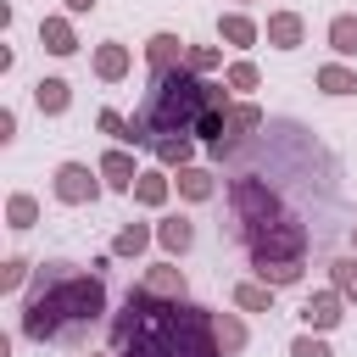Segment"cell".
<instances>
[{
	"instance_id": "e0dca14e",
	"label": "cell",
	"mask_w": 357,
	"mask_h": 357,
	"mask_svg": "<svg viewBox=\"0 0 357 357\" xmlns=\"http://www.w3.org/2000/svg\"><path fill=\"white\" fill-rule=\"evenodd\" d=\"M167 201H173V173H167V167H145V173L134 178V206L162 212Z\"/></svg>"
},
{
	"instance_id": "ffe728a7",
	"label": "cell",
	"mask_w": 357,
	"mask_h": 357,
	"mask_svg": "<svg viewBox=\"0 0 357 357\" xmlns=\"http://www.w3.org/2000/svg\"><path fill=\"white\" fill-rule=\"evenodd\" d=\"M195 145H201V139H190V134H167V139H156V145H151V156H156V167L178 173V167H190V162H195Z\"/></svg>"
},
{
	"instance_id": "6da1fadb",
	"label": "cell",
	"mask_w": 357,
	"mask_h": 357,
	"mask_svg": "<svg viewBox=\"0 0 357 357\" xmlns=\"http://www.w3.org/2000/svg\"><path fill=\"white\" fill-rule=\"evenodd\" d=\"M112 351L117 357H223L212 335V307L201 301H162L145 284H134L112 318Z\"/></svg>"
},
{
	"instance_id": "9c48e42d",
	"label": "cell",
	"mask_w": 357,
	"mask_h": 357,
	"mask_svg": "<svg viewBox=\"0 0 357 357\" xmlns=\"http://www.w3.org/2000/svg\"><path fill=\"white\" fill-rule=\"evenodd\" d=\"M89 73H95L100 84H123V78L134 73V56H128V45H123V39H100V45L89 50Z\"/></svg>"
},
{
	"instance_id": "cb8c5ba5",
	"label": "cell",
	"mask_w": 357,
	"mask_h": 357,
	"mask_svg": "<svg viewBox=\"0 0 357 357\" xmlns=\"http://www.w3.org/2000/svg\"><path fill=\"white\" fill-rule=\"evenodd\" d=\"M268 117H262V106L257 100H234L229 106V134H223V145H234V139H245V134H257Z\"/></svg>"
},
{
	"instance_id": "4316f807",
	"label": "cell",
	"mask_w": 357,
	"mask_h": 357,
	"mask_svg": "<svg viewBox=\"0 0 357 357\" xmlns=\"http://www.w3.org/2000/svg\"><path fill=\"white\" fill-rule=\"evenodd\" d=\"M223 84H229V89H234V95L245 100L251 89H262V67H257L251 56H234V61L223 67Z\"/></svg>"
},
{
	"instance_id": "30bf717a",
	"label": "cell",
	"mask_w": 357,
	"mask_h": 357,
	"mask_svg": "<svg viewBox=\"0 0 357 357\" xmlns=\"http://www.w3.org/2000/svg\"><path fill=\"white\" fill-rule=\"evenodd\" d=\"M156 245H162L167 262L190 257V251H195V223H190L184 212H162V218H156Z\"/></svg>"
},
{
	"instance_id": "2e32d148",
	"label": "cell",
	"mask_w": 357,
	"mask_h": 357,
	"mask_svg": "<svg viewBox=\"0 0 357 357\" xmlns=\"http://www.w3.org/2000/svg\"><path fill=\"white\" fill-rule=\"evenodd\" d=\"M173 190H178V201L201 206V201H212V195H218V173H212V167H201V162H190V167H178V173H173Z\"/></svg>"
},
{
	"instance_id": "7402d4cb",
	"label": "cell",
	"mask_w": 357,
	"mask_h": 357,
	"mask_svg": "<svg viewBox=\"0 0 357 357\" xmlns=\"http://www.w3.org/2000/svg\"><path fill=\"white\" fill-rule=\"evenodd\" d=\"M273 296H279L273 284H262V279H240L229 301H234V312H273Z\"/></svg>"
},
{
	"instance_id": "1f68e13d",
	"label": "cell",
	"mask_w": 357,
	"mask_h": 357,
	"mask_svg": "<svg viewBox=\"0 0 357 357\" xmlns=\"http://www.w3.org/2000/svg\"><path fill=\"white\" fill-rule=\"evenodd\" d=\"M95 128H100L112 145H123V139H128V117H123V112H112V106H100V112H95Z\"/></svg>"
},
{
	"instance_id": "74e56055",
	"label": "cell",
	"mask_w": 357,
	"mask_h": 357,
	"mask_svg": "<svg viewBox=\"0 0 357 357\" xmlns=\"http://www.w3.org/2000/svg\"><path fill=\"white\" fill-rule=\"evenodd\" d=\"M245 6H257V0H240V11H245Z\"/></svg>"
},
{
	"instance_id": "ba28073f",
	"label": "cell",
	"mask_w": 357,
	"mask_h": 357,
	"mask_svg": "<svg viewBox=\"0 0 357 357\" xmlns=\"http://www.w3.org/2000/svg\"><path fill=\"white\" fill-rule=\"evenodd\" d=\"M340 318H346V296H340V290H312V296L301 301V324H307L312 335L340 329Z\"/></svg>"
},
{
	"instance_id": "52a82bcc",
	"label": "cell",
	"mask_w": 357,
	"mask_h": 357,
	"mask_svg": "<svg viewBox=\"0 0 357 357\" xmlns=\"http://www.w3.org/2000/svg\"><path fill=\"white\" fill-rule=\"evenodd\" d=\"M184 56H190V39H184V33H173V28H156V33L145 39V67H151V78H156V73L184 67Z\"/></svg>"
},
{
	"instance_id": "5bb4252c",
	"label": "cell",
	"mask_w": 357,
	"mask_h": 357,
	"mask_svg": "<svg viewBox=\"0 0 357 357\" xmlns=\"http://www.w3.org/2000/svg\"><path fill=\"white\" fill-rule=\"evenodd\" d=\"M139 284H145L151 296H162V301H190V279H184V268H178V262H167V257H162V262H151Z\"/></svg>"
},
{
	"instance_id": "7a4b0ae2",
	"label": "cell",
	"mask_w": 357,
	"mask_h": 357,
	"mask_svg": "<svg viewBox=\"0 0 357 357\" xmlns=\"http://www.w3.org/2000/svg\"><path fill=\"white\" fill-rule=\"evenodd\" d=\"M100 318H106V273H78L73 262H39L22 318H17V335L33 346H50Z\"/></svg>"
},
{
	"instance_id": "f546056e",
	"label": "cell",
	"mask_w": 357,
	"mask_h": 357,
	"mask_svg": "<svg viewBox=\"0 0 357 357\" xmlns=\"http://www.w3.org/2000/svg\"><path fill=\"white\" fill-rule=\"evenodd\" d=\"M329 290H340V296H346V307L357 301V257H351V251L329 262Z\"/></svg>"
},
{
	"instance_id": "e575fe53",
	"label": "cell",
	"mask_w": 357,
	"mask_h": 357,
	"mask_svg": "<svg viewBox=\"0 0 357 357\" xmlns=\"http://www.w3.org/2000/svg\"><path fill=\"white\" fill-rule=\"evenodd\" d=\"M95 6H100V0H61V11H67V17H89Z\"/></svg>"
},
{
	"instance_id": "d4e9b609",
	"label": "cell",
	"mask_w": 357,
	"mask_h": 357,
	"mask_svg": "<svg viewBox=\"0 0 357 357\" xmlns=\"http://www.w3.org/2000/svg\"><path fill=\"white\" fill-rule=\"evenodd\" d=\"M33 223H39V201H33L28 190H11V195H6V229H11V234H28Z\"/></svg>"
},
{
	"instance_id": "3957f363",
	"label": "cell",
	"mask_w": 357,
	"mask_h": 357,
	"mask_svg": "<svg viewBox=\"0 0 357 357\" xmlns=\"http://www.w3.org/2000/svg\"><path fill=\"white\" fill-rule=\"evenodd\" d=\"M240 95L223 84V78H195L190 67H173V73H156L151 78V89H145V100H139V123L151 128V145L156 139H167V134H190L195 139V128H201V117L212 112V106H234Z\"/></svg>"
},
{
	"instance_id": "7c38bea8",
	"label": "cell",
	"mask_w": 357,
	"mask_h": 357,
	"mask_svg": "<svg viewBox=\"0 0 357 357\" xmlns=\"http://www.w3.org/2000/svg\"><path fill=\"white\" fill-rule=\"evenodd\" d=\"M262 39H268L273 50H301V45H307V17H301V11H268Z\"/></svg>"
},
{
	"instance_id": "8d00e7d4",
	"label": "cell",
	"mask_w": 357,
	"mask_h": 357,
	"mask_svg": "<svg viewBox=\"0 0 357 357\" xmlns=\"http://www.w3.org/2000/svg\"><path fill=\"white\" fill-rule=\"evenodd\" d=\"M89 357H117V351H89Z\"/></svg>"
},
{
	"instance_id": "836d02e7",
	"label": "cell",
	"mask_w": 357,
	"mask_h": 357,
	"mask_svg": "<svg viewBox=\"0 0 357 357\" xmlns=\"http://www.w3.org/2000/svg\"><path fill=\"white\" fill-rule=\"evenodd\" d=\"M11 139H17V112L0 106V145H11Z\"/></svg>"
},
{
	"instance_id": "d6986e66",
	"label": "cell",
	"mask_w": 357,
	"mask_h": 357,
	"mask_svg": "<svg viewBox=\"0 0 357 357\" xmlns=\"http://www.w3.org/2000/svg\"><path fill=\"white\" fill-rule=\"evenodd\" d=\"M33 106H39V117H67V106H73V84L67 78H39L33 84Z\"/></svg>"
},
{
	"instance_id": "4fadbf2b",
	"label": "cell",
	"mask_w": 357,
	"mask_h": 357,
	"mask_svg": "<svg viewBox=\"0 0 357 357\" xmlns=\"http://www.w3.org/2000/svg\"><path fill=\"white\" fill-rule=\"evenodd\" d=\"M39 45H45V56H78V28H73V17H67V11H45V17H39Z\"/></svg>"
},
{
	"instance_id": "d590c367",
	"label": "cell",
	"mask_w": 357,
	"mask_h": 357,
	"mask_svg": "<svg viewBox=\"0 0 357 357\" xmlns=\"http://www.w3.org/2000/svg\"><path fill=\"white\" fill-rule=\"evenodd\" d=\"M351 257H357V223H351Z\"/></svg>"
},
{
	"instance_id": "277c9868",
	"label": "cell",
	"mask_w": 357,
	"mask_h": 357,
	"mask_svg": "<svg viewBox=\"0 0 357 357\" xmlns=\"http://www.w3.org/2000/svg\"><path fill=\"white\" fill-rule=\"evenodd\" d=\"M229 206H234L240 240H251V234H262L273 218H284V206H279V190H273L268 178H234V184H229Z\"/></svg>"
},
{
	"instance_id": "8992f818",
	"label": "cell",
	"mask_w": 357,
	"mask_h": 357,
	"mask_svg": "<svg viewBox=\"0 0 357 357\" xmlns=\"http://www.w3.org/2000/svg\"><path fill=\"white\" fill-rule=\"evenodd\" d=\"M100 190H106V178L89 162H56V173H50V195L61 206H95Z\"/></svg>"
},
{
	"instance_id": "603a6c76",
	"label": "cell",
	"mask_w": 357,
	"mask_h": 357,
	"mask_svg": "<svg viewBox=\"0 0 357 357\" xmlns=\"http://www.w3.org/2000/svg\"><path fill=\"white\" fill-rule=\"evenodd\" d=\"M329 50H335V61H346V56H357V11H335L329 17Z\"/></svg>"
},
{
	"instance_id": "f1b7e54d",
	"label": "cell",
	"mask_w": 357,
	"mask_h": 357,
	"mask_svg": "<svg viewBox=\"0 0 357 357\" xmlns=\"http://www.w3.org/2000/svg\"><path fill=\"white\" fill-rule=\"evenodd\" d=\"M184 67H190L195 78H212V73H223L229 61H223V45H190V56H184Z\"/></svg>"
},
{
	"instance_id": "ac0fdd59",
	"label": "cell",
	"mask_w": 357,
	"mask_h": 357,
	"mask_svg": "<svg viewBox=\"0 0 357 357\" xmlns=\"http://www.w3.org/2000/svg\"><path fill=\"white\" fill-rule=\"evenodd\" d=\"M151 245H156V223H139V218H134V223H123V229L112 234V257H123V262L145 257Z\"/></svg>"
},
{
	"instance_id": "4dcf8cb0",
	"label": "cell",
	"mask_w": 357,
	"mask_h": 357,
	"mask_svg": "<svg viewBox=\"0 0 357 357\" xmlns=\"http://www.w3.org/2000/svg\"><path fill=\"white\" fill-rule=\"evenodd\" d=\"M28 273H33V262H28V257H6V262H0V290H6V296H11V290H22V284H28Z\"/></svg>"
},
{
	"instance_id": "44dd1931",
	"label": "cell",
	"mask_w": 357,
	"mask_h": 357,
	"mask_svg": "<svg viewBox=\"0 0 357 357\" xmlns=\"http://www.w3.org/2000/svg\"><path fill=\"white\" fill-rule=\"evenodd\" d=\"M212 335H218L223 357H240V351L251 346V329H245V318H240V312H212Z\"/></svg>"
},
{
	"instance_id": "484cf974",
	"label": "cell",
	"mask_w": 357,
	"mask_h": 357,
	"mask_svg": "<svg viewBox=\"0 0 357 357\" xmlns=\"http://www.w3.org/2000/svg\"><path fill=\"white\" fill-rule=\"evenodd\" d=\"M312 84H318L324 95H357V67H346V61H324V67L312 73Z\"/></svg>"
},
{
	"instance_id": "d6a6232c",
	"label": "cell",
	"mask_w": 357,
	"mask_h": 357,
	"mask_svg": "<svg viewBox=\"0 0 357 357\" xmlns=\"http://www.w3.org/2000/svg\"><path fill=\"white\" fill-rule=\"evenodd\" d=\"M290 357H335V346H329L324 335H312V329H301V335L290 340Z\"/></svg>"
},
{
	"instance_id": "5b68a950",
	"label": "cell",
	"mask_w": 357,
	"mask_h": 357,
	"mask_svg": "<svg viewBox=\"0 0 357 357\" xmlns=\"http://www.w3.org/2000/svg\"><path fill=\"white\" fill-rule=\"evenodd\" d=\"M245 251H251V262H307V223L284 212L262 234H251Z\"/></svg>"
},
{
	"instance_id": "9a60e30c",
	"label": "cell",
	"mask_w": 357,
	"mask_h": 357,
	"mask_svg": "<svg viewBox=\"0 0 357 357\" xmlns=\"http://www.w3.org/2000/svg\"><path fill=\"white\" fill-rule=\"evenodd\" d=\"M262 39V22L251 17V11H218V45H229V50H251Z\"/></svg>"
},
{
	"instance_id": "8fae6325",
	"label": "cell",
	"mask_w": 357,
	"mask_h": 357,
	"mask_svg": "<svg viewBox=\"0 0 357 357\" xmlns=\"http://www.w3.org/2000/svg\"><path fill=\"white\" fill-rule=\"evenodd\" d=\"M100 178H106V190H117V195H134V178L145 173L139 162H134V151H123V145H112V151H100Z\"/></svg>"
},
{
	"instance_id": "83f0119b",
	"label": "cell",
	"mask_w": 357,
	"mask_h": 357,
	"mask_svg": "<svg viewBox=\"0 0 357 357\" xmlns=\"http://www.w3.org/2000/svg\"><path fill=\"white\" fill-rule=\"evenodd\" d=\"M301 273H307V262H251V279H262V284H273V290L301 284Z\"/></svg>"
}]
</instances>
